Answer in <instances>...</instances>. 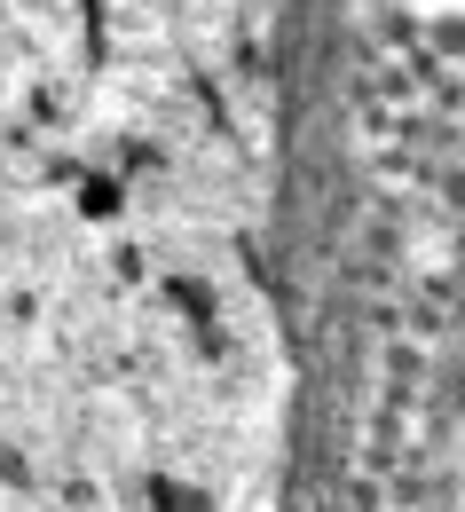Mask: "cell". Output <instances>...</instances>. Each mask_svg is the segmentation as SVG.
I'll return each instance as SVG.
<instances>
[{
  "instance_id": "obj_1",
  "label": "cell",
  "mask_w": 465,
  "mask_h": 512,
  "mask_svg": "<svg viewBox=\"0 0 465 512\" xmlns=\"http://www.w3.org/2000/svg\"><path fill=\"white\" fill-rule=\"evenodd\" d=\"M229 0H0V512H268Z\"/></svg>"
}]
</instances>
